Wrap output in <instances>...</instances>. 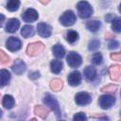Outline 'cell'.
Instances as JSON below:
<instances>
[{"label": "cell", "instance_id": "cell-29", "mask_svg": "<svg viewBox=\"0 0 121 121\" xmlns=\"http://www.w3.org/2000/svg\"><path fill=\"white\" fill-rule=\"evenodd\" d=\"M9 61V57L5 52H3L2 50H0V62L3 63V64H6Z\"/></svg>", "mask_w": 121, "mask_h": 121}, {"label": "cell", "instance_id": "cell-14", "mask_svg": "<svg viewBox=\"0 0 121 121\" xmlns=\"http://www.w3.org/2000/svg\"><path fill=\"white\" fill-rule=\"evenodd\" d=\"M109 73L111 78L113 80H120L121 78V66L120 65H113L109 69Z\"/></svg>", "mask_w": 121, "mask_h": 121}, {"label": "cell", "instance_id": "cell-32", "mask_svg": "<svg viewBox=\"0 0 121 121\" xmlns=\"http://www.w3.org/2000/svg\"><path fill=\"white\" fill-rule=\"evenodd\" d=\"M116 90V86L115 85H107L103 88H101L102 92H108V93H113Z\"/></svg>", "mask_w": 121, "mask_h": 121}, {"label": "cell", "instance_id": "cell-34", "mask_svg": "<svg viewBox=\"0 0 121 121\" xmlns=\"http://www.w3.org/2000/svg\"><path fill=\"white\" fill-rule=\"evenodd\" d=\"M111 58H112L113 60L119 61V60H121V54H120V53H112V54H111Z\"/></svg>", "mask_w": 121, "mask_h": 121}, {"label": "cell", "instance_id": "cell-38", "mask_svg": "<svg viewBox=\"0 0 121 121\" xmlns=\"http://www.w3.org/2000/svg\"><path fill=\"white\" fill-rule=\"evenodd\" d=\"M1 117H2V111L0 110V118H1Z\"/></svg>", "mask_w": 121, "mask_h": 121}, {"label": "cell", "instance_id": "cell-13", "mask_svg": "<svg viewBox=\"0 0 121 121\" xmlns=\"http://www.w3.org/2000/svg\"><path fill=\"white\" fill-rule=\"evenodd\" d=\"M26 63H25L22 60H19V59L14 61V63H13V65H12V67H11L12 71H13L15 74H17V75L23 74V73L26 71Z\"/></svg>", "mask_w": 121, "mask_h": 121}, {"label": "cell", "instance_id": "cell-28", "mask_svg": "<svg viewBox=\"0 0 121 121\" xmlns=\"http://www.w3.org/2000/svg\"><path fill=\"white\" fill-rule=\"evenodd\" d=\"M102 60H103L102 55H101V53H99V52L95 53V54L93 55V57H92V62H93L94 64H95V65L101 64V63H102Z\"/></svg>", "mask_w": 121, "mask_h": 121}, {"label": "cell", "instance_id": "cell-9", "mask_svg": "<svg viewBox=\"0 0 121 121\" xmlns=\"http://www.w3.org/2000/svg\"><path fill=\"white\" fill-rule=\"evenodd\" d=\"M39 17L38 12L34 9H27L23 14H22V18L25 22L26 23H32L35 22Z\"/></svg>", "mask_w": 121, "mask_h": 121}, {"label": "cell", "instance_id": "cell-31", "mask_svg": "<svg viewBox=\"0 0 121 121\" xmlns=\"http://www.w3.org/2000/svg\"><path fill=\"white\" fill-rule=\"evenodd\" d=\"M86 119H87V117L83 112H78L73 117L74 121H83V120H86Z\"/></svg>", "mask_w": 121, "mask_h": 121}, {"label": "cell", "instance_id": "cell-27", "mask_svg": "<svg viewBox=\"0 0 121 121\" xmlns=\"http://www.w3.org/2000/svg\"><path fill=\"white\" fill-rule=\"evenodd\" d=\"M100 47V42L96 39H94L92 40L90 43H89V46H88V49L90 51H95L97 50L98 48Z\"/></svg>", "mask_w": 121, "mask_h": 121}, {"label": "cell", "instance_id": "cell-25", "mask_svg": "<svg viewBox=\"0 0 121 121\" xmlns=\"http://www.w3.org/2000/svg\"><path fill=\"white\" fill-rule=\"evenodd\" d=\"M50 88H51L53 91H55V92L60 91V90L62 88V81H61L60 79H59V78L53 79V80L51 81V83H50Z\"/></svg>", "mask_w": 121, "mask_h": 121}, {"label": "cell", "instance_id": "cell-4", "mask_svg": "<svg viewBox=\"0 0 121 121\" xmlns=\"http://www.w3.org/2000/svg\"><path fill=\"white\" fill-rule=\"evenodd\" d=\"M114 102H115V98L111 95H103L98 98V105L103 110L110 109L114 104Z\"/></svg>", "mask_w": 121, "mask_h": 121}, {"label": "cell", "instance_id": "cell-5", "mask_svg": "<svg viewBox=\"0 0 121 121\" xmlns=\"http://www.w3.org/2000/svg\"><path fill=\"white\" fill-rule=\"evenodd\" d=\"M66 60H67V63L70 67L72 68H78L81 62H82V60H81V57L76 53V52H70L68 53L67 57H66Z\"/></svg>", "mask_w": 121, "mask_h": 121}, {"label": "cell", "instance_id": "cell-8", "mask_svg": "<svg viewBox=\"0 0 121 121\" xmlns=\"http://www.w3.org/2000/svg\"><path fill=\"white\" fill-rule=\"evenodd\" d=\"M6 46L7 48L11 51V52H15V51H18L21 46H22V43L21 41L16 38V37H9L7 42H6Z\"/></svg>", "mask_w": 121, "mask_h": 121}, {"label": "cell", "instance_id": "cell-1", "mask_svg": "<svg viewBox=\"0 0 121 121\" xmlns=\"http://www.w3.org/2000/svg\"><path fill=\"white\" fill-rule=\"evenodd\" d=\"M43 101L46 106H48L55 112V114H56L58 119H60L61 117V112H60V109L59 103H58L57 99L54 96H52L50 94H45V95L43 98Z\"/></svg>", "mask_w": 121, "mask_h": 121}, {"label": "cell", "instance_id": "cell-18", "mask_svg": "<svg viewBox=\"0 0 121 121\" xmlns=\"http://www.w3.org/2000/svg\"><path fill=\"white\" fill-rule=\"evenodd\" d=\"M35 31H34V27L32 26H29V25H26V26H24L21 29V35L24 37V38H29V37H32L34 35Z\"/></svg>", "mask_w": 121, "mask_h": 121}, {"label": "cell", "instance_id": "cell-3", "mask_svg": "<svg viewBox=\"0 0 121 121\" xmlns=\"http://www.w3.org/2000/svg\"><path fill=\"white\" fill-rule=\"evenodd\" d=\"M77 21V17L72 10H66L60 17V23L64 26H71Z\"/></svg>", "mask_w": 121, "mask_h": 121}, {"label": "cell", "instance_id": "cell-23", "mask_svg": "<svg viewBox=\"0 0 121 121\" xmlns=\"http://www.w3.org/2000/svg\"><path fill=\"white\" fill-rule=\"evenodd\" d=\"M20 7L19 0H8L7 2V9L9 11H16Z\"/></svg>", "mask_w": 121, "mask_h": 121}, {"label": "cell", "instance_id": "cell-26", "mask_svg": "<svg viewBox=\"0 0 121 121\" xmlns=\"http://www.w3.org/2000/svg\"><path fill=\"white\" fill-rule=\"evenodd\" d=\"M112 28L115 32L121 31V19L119 17H115L112 20Z\"/></svg>", "mask_w": 121, "mask_h": 121}, {"label": "cell", "instance_id": "cell-6", "mask_svg": "<svg viewBox=\"0 0 121 121\" xmlns=\"http://www.w3.org/2000/svg\"><path fill=\"white\" fill-rule=\"evenodd\" d=\"M75 101L78 106H85L91 103L92 101V96L90 94L85 93V92H80L78 93L75 96Z\"/></svg>", "mask_w": 121, "mask_h": 121}, {"label": "cell", "instance_id": "cell-19", "mask_svg": "<svg viewBox=\"0 0 121 121\" xmlns=\"http://www.w3.org/2000/svg\"><path fill=\"white\" fill-rule=\"evenodd\" d=\"M62 69V62L59 60H53L50 62V70L54 74H59Z\"/></svg>", "mask_w": 121, "mask_h": 121}, {"label": "cell", "instance_id": "cell-35", "mask_svg": "<svg viewBox=\"0 0 121 121\" xmlns=\"http://www.w3.org/2000/svg\"><path fill=\"white\" fill-rule=\"evenodd\" d=\"M4 20H5V16H4L3 14H1V13H0V27L2 26V25H3V22H4Z\"/></svg>", "mask_w": 121, "mask_h": 121}, {"label": "cell", "instance_id": "cell-20", "mask_svg": "<svg viewBox=\"0 0 121 121\" xmlns=\"http://www.w3.org/2000/svg\"><path fill=\"white\" fill-rule=\"evenodd\" d=\"M86 27L88 30H90L91 32H96L97 30H99V28L101 27V23L99 21L96 20H93V21H89L86 24Z\"/></svg>", "mask_w": 121, "mask_h": 121}, {"label": "cell", "instance_id": "cell-12", "mask_svg": "<svg viewBox=\"0 0 121 121\" xmlns=\"http://www.w3.org/2000/svg\"><path fill=\"white\" fill-rule=\"evenodd\" d=\"M20 26V23L19 21L16 19V18H12V19H9L6 25V31L7 32H9V33H14Z\"/></svg>", "mask_w": 121, "mask_h": 121}, {"label": "cell", "instance_id": "cell-22", "mask_svg": "<svg viewBox=\"0 0 121 121\" xmlns=\"http://www.w3.org/2000/svg\"><path fill=\"white\" fill-rule=\"evenodd\" d=\"M34 112L41 118H45L48 114V110L43 106H36L34 109Z\"/></svg>", "mask_w": 121, "mask_h": 121}, {"label": "cell", "instance_id": "cell-33", "mask_svg": "<svg viewBox=\"0 0 121 121\" xmlns=\"http://www.w3.org/2000/svg\"><path fill=\"white\" fill-rule=\"evenodd\" d=\"M29 78H30L31 79H36V78H40V72H38V71L30 72V73H29Z\"/></svg>", "mask_w": 121, "mask_h": 121}, {"label": "cell", "instance_id": "cell-10", "mask_svg": "<svg viewBox=\"0 0 121 121\" xmlns=\"http://www.w3.org/2000/svg\"><path fill=\"white\" fill-rule=\"evenodd\" d=\"M37 31L38 34L43 38H48L51 35V26L45 23H39L37 25Z\"/></svg>", "mask_w": 121, "mask_h": 121}, {"label": "cell", "instance_id": "cell-2", "mask_svg": "<svg viewBox=\"0 0 121 121\" xmlns=\"http://www.w3.org/2000/svg\"><path fill=\"white\" fill-rule=\"evenodd\" d=\"M77 9H78V14L82 19H87L91 17L93 14L92 6L86 1H79L77 4Z\"/></svg>", "mask_w": 121, "mask_h": 121}, {"label": "cell", "instance_id": "cell-30", "mask_svg": "<svg viewBox=\"0 0 121 121\" xmlns=\"http://www.w3.org/2000/svg\"><path fill=\"white\" fill-rule=\"evenodd\" d=\"M118 47H119V42H117L116 40H112L108 43V48L110 50H114V49H116Z\"/></svg>", "mask_w": 121, "mask_h": 121}, {"label": "cell", "instance_id": "cell-17", "mask_svg": "<svg viewBox=\"0 0 121 121\" xmlns=\"http://www.w3.org/2000/svg\"><path fill=\"white\" fill-rule=\"evenodd\" d=\"M52 52L53 54L55 55V57L59 58V59H61L64 57L65 55V50L63 48V46L60 43H56L55 45H53L52 47Z\"/></svg>", "mask_w": 121, "mask_h": 121}, {"label": "cell", "instance_id": "cell-7", "mask_svg": "<svg viewBox=\"0 0 121 121\" xmlns=\"http://www.w3.org/2000/svg\"><path fill=\"white\" fill-rule=\"evenodd\" d=\"M43 48H44V45L41 42L29 43L28 46H27V48H26V53L29 56H36L39 53H41L43 50Z\"/></svg>", "mask_w": 121, "mask_h": 121}, {"label": "cell", "instance_id": "cell-36", "mask_svg": "<svg viewBox=\"0 0 121 121\" xmlns=\"http://www.w3.org/2000/svg\"><path fill=\"white\" fill-rule=\"evenodd\" d=\"M112 14H108V15L105 17V20H106L107 22H110L111 19H112Z\"/></svg>", "mask_w": 121, "mask_h": 121}, {"label": "cell", "instance_id": "cell-21", "mask_svg": "<svg viewBox=\"0 0 121 121\" xmlns=\"http://www.w3.org/2000/svg\"><path fill=\"white\" fill-rule=\"evenodd\" d=\"M2 104H3L4 108L9 110V109L13 108V106H14V104H15V101H14V98H13L10 95H6L3 97Z\"/></svg>", "mask_w": 121, "mask_h": 121}, {"label": "cell", "instance_id": "cell-16", "mask_svg": "<svg viewBox=\"0 0 121 121\" xmlns=\"http://www.w3.org/2000/svg\"><path fill=\"white\" fill-rule=\"evenodd\" d=\"M9 80H10V73L6 69L0 70V87L6 86Z\"/></svg>", "mask_w": 121, "mask_h": 121}, {"label": "cell", "instance_id": "cell-11", "mask_svg": "<svg viewBox=\"0 0 121 121\" xmlns=\"http://www.w3.org/2000/svg\"><path fill=\"white\" fill-rule=\"evenodd\" d=\"M67 81L71 86H78L81 82V74L78 71H73L68 75Z\"/></svg>", "mask_w": 121, "mask_h": 121}, {"label": "cell", "instance_id": "cell-24", "mask_svg": "<svg viewBox=\"0 0 121 121\" xmlns=\"http://www.w3.org/2000/svg\"><path fill=\"white\" fill-rule=\"evenodd\" d=\"M78 39V34L77 31L75 30H69L66 34V41L69 43H74L75 42H77Z\"/></svg>", "mask_w": 121, "mask_h": 121}, {"label": "cell", "instance_id": "cell-37", "mask_svg": "<svg viewBox=\"0 0 121 121\" xmlns=\"http://www.w3.org/2000/svg\"><path fill=\"white\" fill-rule=\"evenodd\" d=\"M39 1H40L42 4H47V3H48L50 0H39Z\"/></svg>", "mask_w": 121, "mask_h": 121}, {"label": "cell", "instance_id": "cell-15", "mask_svg": "<svg viewBox=\"0 0 121 121\" xmlns=\"http://www.w3.org/2000/svg\"><path fill=\"white\" fill-rule=\"evenodd\" d=\"M83 75L87 80L92 81L96 78V70L93 66H87L83 71Z\"/></svg>", "mask_w": 121, "mask_h": 121}]
</instances>
